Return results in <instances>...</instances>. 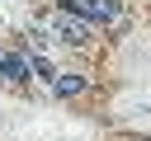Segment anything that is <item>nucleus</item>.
<instances>
[{
  "mask_svg": "<svg viewBox=\"0 0 151 141\" xmlns=\"http://www.w3.org/2000/svg\"><path fill=\"white\" fill-rule=\"evenodd\" d=\"M80 14H85V24L113 28V24H118V0H80Z\"/></svg>",
  "mask_w": 151,
  "mask_h": 141,
  "instance_id": "1",
  "label": "nucleus"
},
{
  "mask_svg": "<svg viewBox=\"0 0 151 141\" xmlns=\"http://www.w3.org/2000/svg\"><path fill=\"white\" fill-rule=\"evenodd\" d=\"M0 75L9 85H28V56L24 52H0Z\"/></svg>",
  "mask_w": 151,
  "mask_h": 141,
  "instance_id": "2",
  "label": "nucleus"
},
{
  "mask_svg": "<svg viewBox=\"0 0 151 141\" xmlns=\"http://www.w3.org/2000/svg\"><path fill=\"white\" fill-rule=\"evenodd\" d=\"M52 94H57V99H76V94H85V75H76V70H57V75H52Z\"/></svg>",
  "mask_w": 151,
  "mask_h": 141,
  "instance_id": "3",
  "label": "nucleus"
}]
</instances>
